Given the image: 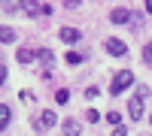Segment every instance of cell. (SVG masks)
Listing matches in <instances>:
<instances>
[{"instance_id":"6da1fadb","label":"cell","mask_w":152,"mask_h":136,"mask_svg":"<svg viewBox=\"0 0 152 136\" xmlns=\"http://www.w3.org/2000/svg\"><path fill=\"white\" fill-rule=\"evenodd\" d=\"M21 12H24V15H31V18H40V15H49L52 6H49V3H37V0H24V3H21Z\"/></svg>"},{"instance_id":"7a4b0ae2","label":"cell","mask_w":152,"mask_h":136,"mask_svg":"<svg viewBox=\"0 0 152 136\" xmlns=\"http://www.w3.org/2000/svg\"><path fill=\"white\" fill-rule=\"evenodd\" d=\"M131 85H134V76H131L128 70H122L119 76L113 79V94H119V91H125V88H131Z\"/></svg>"},{"instance_id":"3957f363","label":"cell","mask_w":152,"mask_h":136,"mask_svg":"<svg viewBox=\"0 0 152 136\" xmlns=\"http://www.w3.org/2000/svg\"><path fill=\"white\" fill-rule=\"evenodd\" d=\"M55 121H58V115H55V112H49V109H46V112H40V115L34 118V124L40 127V130H49V127H55Z\"/></svg>"},{"instance_id":"277c9868","label":"cell","mask_w":152,"mask_h":136,"mask_svg":"<svg viewBox=\"0 0 152 136\" xmlns=\"http://www.w3.org/2000/svg\"><path fill=\"white\" fill-rule=\"evenodd\" d=\"M110 21H113V24H128V21H131V12L125 9V6H116V9L110 12Z\"/></svg>"},{"instance_id":"5b68a950","label":"cell","mask_w":152,"mask_h":136,"mask_svg":"<svg viewBox=\"0 0 152 136\" xmlns=\"http://www.w3.org/2000/svg\"><path fill=\"white\" fill-rule=\"evenodd\" d=\"M107 52L116 55V58H125V55H128V45H125L122 40H107Z\"/></svg>"},{"instance_id":"8992f818","label":"cell","mask_w":152,"mask_h":136,"mask_svg":"<svg viewBox=\"0 0 152 136\" xmlns=\"http://www.w3.org/2000/svg\"><path fill=\"white\" fill-rule=\"evenodd\" d=\"M128 112H131V118H143V97H140V94H137V97H131Z\"/></svg>"},{"instance_id":"52a82bcc","label":"cell","mask_w":152,"mask_h":136,"mask_svg":"<svg viewBox=\"0 0 152 136\" xmlns=\"http://www.w3.org/2000/svg\"><path fill=\"white\" fill-rule=\"evenodd\" d=\"M79 133H82V124L73 121V118H67L64 121V136H79Z\"/></svg>"},{"instance_id":"ba28073f","label":"cell","mask_w":152,"mask_h":136,"mask_svg":"<svg viewBox=\"0 0 152 136\" xmlns=\"http://www.w3.org/2000/svg\"><path fill=\"white\" fill-rule=\"evenodd\" d=\"M79 30H76V27H61V40H64V42H76V40H79Z\"/></svg>"},{"instance_id":"9c48e42d","label":"cell","mask_w":152,"mask_h":136,"mask_svg":"<svg viewBox=\"0 0 152 136\" xmlns=\"http://www.w3.org/2000/svg\"><path fill=\"white\" fill-rule=\"evenodd\" d=\"M15 58H18V64H31V60L37 58V52H31V48H18Z\"/></svg>"},{"instance_id":"30bf717a","label":"cell","mask_w":152,"mask_h":136,"mask_svg":"<svg viewBox=\"0 0 152 136\" xmlns=\"http://www.w3.org/2000/svg\"><path fill=\"white\" fill-rule=\"evenodd\" d=\"M6 124H9V106L0 103V130H6Z\"/></svg>"},{"instance_id":"8fae6325","label":"cell","mask_w":152,"mask_h":136,"mask_svg":"<svg viewBox=\"0 0 152 136\" xmlns=\"http://www.w3.org/2000/svg\"><path fill=\"white\" fill-rule=\"evenodd\" d=\"M0 42H15V30L12 27H0Z\"/></svg>"},{"instance_id":"7c38bea8","label":"cell","mask_w":152,"mask_h":136,"mask_svg":"<svg viewBox=\"0 0 152 136\" xmlns=\"http://www.w3.org/2000/svg\"><path fill=\"white\" fill-rule=\"evenodd\" d=\"M37 58H40L43 64H52V60H55V55L49 52V48H40V52H37Z\"/></svg>"},{"instance_id":"4fadbf2b","label":"cell","mask_w":152,"mask_h":136,"mask_svg":"<svg viewBox=\"0 0 152 136\" xmlns=\"http://www.w3.org/2000/svg\"><path fill=\"white\" fill-rule=\"evenodd\" d=\"M143 60L152 67V42H146V45H143Z\"/></svg>"},{"instance_id":"5bb4252c","label":"cell","mask_w":152,"mask_h":136,"mask_svg":"<svg viewBox=\"0 0 152 136\" xmlns=\"http://www.w3.org/2000/svg\"><path fill=\"white\" fill-rule=\"evenodd\" d=\"M85 115H88V121H91V124H97V121H100V112H97V109H88Z\"/></svg>"},{"instance_id":"9a60e30c","label":"cell","mask_w":152,"mask_h":136,"mask_svg":"<svg viewBox=\"0 0 152 136\" xmlns=\"http://www.w3.org/2000/svg\"><path fill=\"white\" fill-rule=\"evenodd\" d=\"M67 64H82V55H76V52H67Z\"/></svg>"},{"instance_id":"2e32d148","label":"cell","mask_w":152,"mask_h":136,"mask_svg":"<svg viewBox=\"0 0 152 136\" xmlns=\"http://www.w3.org/2000/svg\"><path fill=\"white\" fill-rule=\"evenodd\" d=\"M104 118L110 121V124H116V127H119V112H104Z\"/></svg>"},{"instance_id":"e0dca14e","label":"cell","mask_w":152,"mask_h":136,"mask_svg":"<svg viewBox=\"0 0 152 136\" xmlns=\"http://www.w3.org/2000/svg\"><path fill=\"white\" fill-rule=\"evenodd\" d=\"M55 100H58V103H67V100H70V94H67V91H58V94H55Z\"/></svg>"},{"instance_id":"ac0fdd59","label":"cell","mask_w":152,"mask_h":136,"mask_svg":"<svg viewBox=\"0 0 152 136\" xmlns=\"http://www.w3.org/2000/svg\"><path fill=\"white\" fill-rule=\"evenodd\" d=\"M3 9H6V12H18V9H21V3H3Z\"/></svg>"},{"instance_id":"d6986e66","label":"cell","mask_w":152,"mask_h":136,"mask_svg":"<svg viewBox=\"0 0 152 136\" xmlns=\"http://www.w3.org/2000/svg\"><path fill=\"white\" fill-rule=\"evenodd\" d=\"M113 136H128V130H125V127H122V124H119V127H116V130H113Z\"/></svg>"},{"instance_id":"ffe728a7","label":"cell","mask_w":152,"mask_h":136,"mask_svg":"<svg viewBox=\"0 0 152 136\" xmlns=\"http://www.w3.org/2000/svg\"><path fill=\"white\" fill-rule=\"evenodd\" d=\"M6 82V67H0V85Z\"/></svg>"},{"instance_id":"44dd1931","label":"cell","mask_w":152,"mask_h":136,"mask_svg":"<svg viewBox=\"0 0 152 136\" xmlns=\"http://www.w3.org/2000/svg\"><path fill=\"white\" fill-rule=\"evenodd\" d=\"M146 12H149V15H152V0H146Z\"/></svg>"},{"instance_id":"7402d4cb","label":"cell","mask_w":152,"mask_h":136,"mask_svg":"<svg viewBox=\"0 0 152 136\" xmlns=\"http://www.w3.org/2000/svg\"><path fill=\"white\" fill-rule=\"evenodd\" d=\"M149 124H152V115H149Z\"/></svg>"}]
</instances>
